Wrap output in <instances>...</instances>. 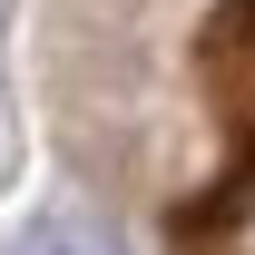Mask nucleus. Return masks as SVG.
<instances>
[{
    "instance_id": "obj_1",
    "label": "nucleus",
    "mask_w": 255,
    "mask_h": 255,
    "mask_svg": "<svg viewBox=\"0 0 255 255\" xmlns=\"http://www.w3.org/2000/svg\"><path fill=\"white\" fill-rule=\"evenodd\" d=\"M10 255H128V246H118L98 216H39V226H30Z\"/></svg>"
}]
</instances>
